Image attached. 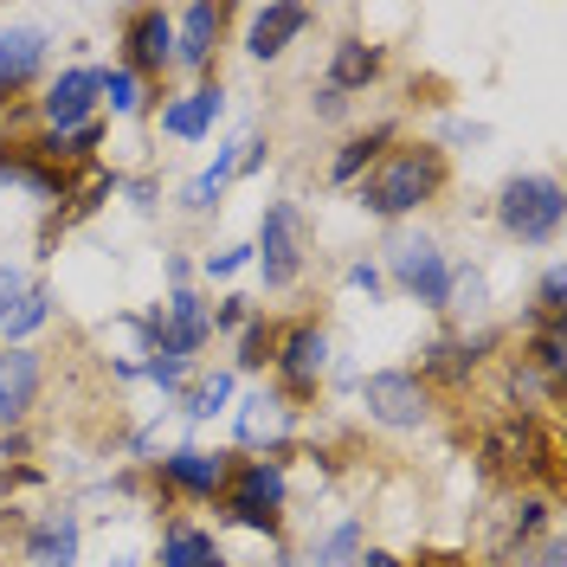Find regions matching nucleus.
Returning <instances> with one entry per match:
<instances>
[{
  "mask_svg": "<svg viewBox=\"0 0 567 567\" xmlns=\"http://www.w3.org/2000/svg\"><path fill=\"white\" fill-rule=\"evenodd\" d=\"M439 187H445V148L406 142V148H388L361 175V207L374 213V219H400V213H420Z\"/></svg>",
  "mask_w": 567,
  "mask_h": 567,
  "instance_id": "f257e3e1",
  "label": "nucleus"
},
{
  "mask_svg": "<svg viewBox=\"0 0 567 567\" xmlns=\"http://www.w3.org/2000/svg\"><path fill=\"white\" fill-rule=\"evenodd\" d=\"M561 219H567L561 181H548V175H509L503 181V194H496V226H503L516 246H548V239L561 233Z\"/></svg>",
  "mask_w": 567,
  "mask_h": 567,
  "instance_id": "f03ea898",
  "label": "nucleus"
},
{
  "mask_svg": "<svg viewBox=\"0 0 567 567\" xmlns=\"http://www.w3.org/2000/svg\"><path fill=\"white\" fill-rule=\"evenodd\" d=\"M284 496H290V484H284V471L271 458H251V464H239V471H226V509H233L239 529L278 535Z\"/></svg>",
  "mask_w": 567,
  "mask_h": 567,
  "instance_id": "7ed1b4c3",
  "label": "nucleus"
},
{
  "mask_svg": "<svg viewBox=\"0 0 567 567\" xmlns=\"http://www.w3.org/2000/svg\"><path fill=\"white\" fill-rule=\"evenodd\" d=\"M251 258L265 271V290H290V284L303 278V219H297L290 200L258 213V246H251Z\"/></svg>",
  "mask_w": 567,
  "mask_h": 567,
  "instance_id": "20e7f679",
  "label": "nucleus"
},
{
  "mask_svg": "<svg viewBox=\"0 0 567 567\" xmlns=\"http://www.w3.org/2000/svg\"><path fill=\"white\" fill-rule=\"evenodd\" d=\"M388 271L393 284L425 303V310H445V284H452V265H445V251L439 239H425V233H406V239H393L388 246Z\"/></svg>",
  "mask_w": 567,
  "mask_h": 567,
  "instance_id": "39448f33",
  "label": "nucleus"
},
{
  "mask_svg": "<svg viewBox=\"0 0 567 567\" xmlns=\"http://www.w3.org/2000/svg\"><path fill=\"white\" fill-rule=\"evenodd\" d=\"M361 406H368V420L388 425V432H413L425 420V381L406 374V368H381V374L361 381Z\"/></svg>",
  "mask_w": 567,
  "mask_h": 567,
  "instance_id": "423d86ee",
  "label": "nucleus"
},
{
  "mask_svg": "<svg viewBox=\"0 0 567 567\" xmlns=\"http://www.w3.org/2000/svg\"><path fill=\"white\" fill-rule=\"evenodd\" d=\"M271 368H278V381L290 393H317V381L329 374V336H322L317 322H290V329H278Z\"/></svg>",
  "mask_w": 567,
  "mask_h": 567,
  "instance_id": "0eeeda50",
  "label": "nucleus"
},
{
  "mask_svg": "<svg viewBox=\"0 0 567 567\" xmlns=\"http://www.w3.org/2000/svg\"><path fill=\"white\" fill-rule=\"evenodd\" d=\"M45 317H52V290L33 284L20 265H0V342L20 349Z\"/></svg>",
  "mask_w": 567,
  "mask_h": 567,
  "instance_id": "6e6552de",
  "label": "nucleus"
},
{
  "mask_svg": "<svg viewBox=\"0 0 567 567\" xmlns=\"http://www.w3.org/2000/svg\"><path fill=\"white\" fill-rule=\"evenodd\" d=\"M148 329H155V349L194 361V354L213 342V310L194 297V290H175V297H168V310H155V317H148Z\"/></svg>",
  "mask_w": 567,
  "mask_h": 567,
  "instance_id": "1a4fd4ad",
  "label": "nucleus"
},
{
  "mask_svg": "<svg viewBox=\"0 0 567 567\" xmlns=\"http://www.w3.org/2000/svg\"><path fill=\"white\" fill-rule=\"evenodd\" d=\"M45 123L59 130V136H71V130H84L91 123V110H97V71L78 65V71H59V84L45 91Z\"/></svg>",
  "mask_w": 567,
  "mask_h": 567,
  "instance_id": "9d476101",
  "label": "nucleus"
},
{
  "mask_svg": "<svg viewBox=\"0 0 567 567\" xmlns=\"http://www.w3.org/2000/svg\"><path fill=\"white\" fill-rule=\"evenodd\" d=\"M310 20H317V13H310V7H297V0H278V7H258V13H251V27H246V52H251V59H265V65H271V59H284V45H290V39L303 33Z\"/></svg>",
  "mask_w": 567,
  "mask_h": 567,
  "instance_id": "9b49d317",
  "label": "nucleus"
},
{
  "mask_svg": "<svg viewBox=\"0 0 567 567\" xmlns=\"http://www.w3.org/2000/svg\"><path fill=\"white\" fill-rule=\"evenodd\" d=\"M39 381H45V368L33 349H0V425H20L33 413Z\"/></svg>",
  "mask_w": 567,
  "mask_h": 567,
  "instance_id": "f8f14e48",
  "label": "nucleus"
},
{
  "mask_svg": "<svg viewBox=\"0 0 567 567\" xmlns=\"http://www.w3.org/2000/svg\"><path fill=\"white\" fill-rule=\"evenodd\" d=\"M123 45H130V65L136 71H168L175 65V20L162 7H142L123 27Z\"/></svg>",
  "mask_w": 567,
  "mask_h": 567,
  "instance_id": "ddd939ff",
  "label": "nucleus"
},
{
  "mask_svg": "<svg viewBox=\"0 0 567 567\" xmlns=\"http://www.w3.org/2000/svg\"><path fill=\"white\" fill-rule=\"evenodd\" d=\"M219 27H226V7H187L175 20V65L187 71H207L213 65V45H219Z\"/></svg>",
  "mask_w": 567,
  "mask_h": 567,
  "instance_id": "4468645a",
  "label": "nucleus"
},
{
  "mask_svg": "<svg viewBox=\"0 0 567 567\" xmlns=\"http://www.w3.org/2000/svg\"><path fill=\"white\" fill-rule=\"evenodd\" d=\"M45 45H52V39L39 33V27H13V33H0V104H7L20 84H33L39 78Z\"/></svg>",
  "mask_w": 567,
  "mask_h": 567,
  "instance_id": "2eb2a0df",
  "label": "nucleus"
},
{
  "mask_svg": "<svg viewBox=\"0 0 567 567\" xmlns=\"http://www.w3.org/2000/svg\"><path fill=\"white\" fill-rule=\"evenodd\" d=\"M290 439V400L284 393H251L246 406H239V445L246 452H271V445H284Z\"/></svg>",
  "mask_w": 567,
  "mask_h": 567,
  "instance_id": "dca6fc26",
  "label": "nucleus"
},
{
  "mask_svg": "<svg viewBox=\"0 0 567 567\" xmlns=\"http://www.w3.org/2000/svg\"><path fill=\"white\" fill-rule=\"evenodd\" d=\"M219 110H226V91L219 84H200V91H187V97H175V104L162 110V130L175 142H200L219 123Z\"/></svg>",
  "mask_w": 567,
  "mask_h": 567,
  "instance_id": "f3484780",
  "label": "nucleus"
},
{
  "mask_svg": "<svg viewBox=\"0 0 567 567\" xmlns=\"http://www.w3.org/2000/svg\"><path fill=\"white\" fill-rule=\"evenodd\" d=\"M162 477L187 496H213V491H226V458L219 452H200V445H181V452L162 458Z\"/></svg>",
  "mask_w": 567,
  "mask_h": 567,
  "instance_id": "a211bd4d",
  "label": "nucleus"
},
{
  "mask_svg": "<svg viewBox=\"0 0 567 567\" xmlns=\"http://www.w3.org/2000/svg\"><path fill=\"white\" fill-rule=\"evenodd\" d=\"M374 78H381V45H368V39H342V45L329 52V78H322V91L349 97V91H368Z\"/></svg>",
  "mask_w": 567,
  "mask_h": 567,
  "instance_id": "6ab92c4d",
  "label": "nucleus"
},
{
  "mask_svg": "<svg viewBox=\"0 0 567 567\" xmlns=\"http://www.w3.org/2000/svg\"><path fill=\"white\" fill-rule=\"evenodd\" d=\"M27 561L33 567H71L78 561V516H71V509H52L45 523H33V535H27Z\"/></svg>",
  "mask_w": 567,
  "mask_h": 567,
  "instance_id": "aec40b11",
  "label": "nucleus"
},
{
  "mask_svg": "<svg viewBox=\"0 0 567 567\" xmlns=\"http://www.w3.org/2000/svg\"><path fill=\"white\" fill-rule=\"evenodd\" d=\"M162 567H226V561H219V548H213L207 529L175 523V529L162 535Z\"/></svg>",
  "mask_w": 567,
  "mask_h": 567,
  "instance_id": "412c9836",
  "label": "nucleus"
},
{
  "mask_svg": "<svg viewBox=\"0 0 567 567\" xmlns=\"http://www.w3.org/2000/svg\"><path fill=\"white\" fill-rule=\"evenodd\" d=\"M381 148H388V130H368V136H349L342 148H336V162H329V181L336 187H349V181H361L374 162H381Z\"/></svg>",
  "mask_w": 567,
  "mask_h": 567,
  "instance_id": "4be33fe9",
  "label": "nucleus"
},
{
  "mask_svg": "<svg viewBox=\"0 0 567 567\" xmlns=\"http://www.w3.org/2000/svg\"><path fill=\"white\" fill-rule=\"evenodd\" d=\"M484 303H491V278L477 265H458L452 284H445V310L452 317H484Z\"/></svg>",
  "mask_w": 567,
  "mask_h": 567,
  "instance_id": "5701e85b",
  "label": "nucleus"
},
{
  "mask_svg": "<svg viewBox=\"0 0 567 567\" xmlns=\"http://www.w3.org/2000/svg\"><path fill=\"white\" fill-rule=\"evenodd\" d=\"M477 349H484V336H477V342H471V336H464V342H432V349H425V374H432V381H464V374L477 368Z\"/></svg>",
  "mask_w": 567,
  "mask_h": 567,
  "instance_id": "b1692460",
  "label": "nucleus"
},
{
  "mask_svg": "<svg viewBox=\"0 0 567 567\" xmlns=\"http://www.w3.org/2000/svg\"><path fill=\"white\" fill-rule=\"evenodd\" d=\"M361 523H336V529L322 535L317 548H310V567H361Z\"/></svg>",
  "mask_w": 567,
  "mask_h": 567,
  "instance_id": "393cba45",
  "label": "nucleus"
},
{
  "mask_svg": "<svg viewBox=\"0 0 567 567\" xmlns=\"http://www.w3.org/2000/svg\"><path fill=\"white\" fill-rule=\"evenodd\" d=\"M97 97L110 104V116H136V110H142V78L130 65L97 71Z\"/></svg>",
  "mask_w": 567,
  "mask_h": 567,
  "instance_id": "a878e982",
  "label": "nucleus"
},
{
  "mask_svg": "<svg viewBox=\"0 0 567 567\" xmlns=\"http://www.w3.org/2000/svg\"><path fill=\"white\" fill-rule=\"evenodd\" d=\"M561 361H567V336H561V322H542V336L529 342V368L542 374V381H561Z\"/></svg>",
  "mask_w": 567,
  "mask_h": 567,
  "instance_id": "bb28decb",
  "label": "nucleus"
},
{
  "mask_svg": "<svg viewBox=\"0 0 567 567\" xmlns=\"http://www.w3.org/2000/svg\"><path fill=\"white\" fill-rule=\"evenodd\" d=\"M226 400H233V374L219 368V374H207V381L187 388V420H213V413H226Z\"/></svg>",
  "mask_w": 567,
  "mask_h": 567,
  "instance_id": "cd10ccee",
  "label": "nucleus"
},
{
  "mask_svg": "<svg viewBox=\"0 0 567 567\" xmlns=\"http://www.w3.org/2000/svg\"><path fill=\"white\" fill-rule=\"evenodd\" d=\"M278 354V329L271 322H246V336H239V368H265Z\"/></svg>",
  "mask_w": 567,
  "mask_h": 567,
  "instance_id": "c85d7f7f",
  "label": "nucleus"
},
{
  "mask_svg": "<svg viewBox=\"0 0 567 567\" xmlns=\"http://www.w3.org/2000/svg\"><path fill=\"white\" fill-rule=\"evenodd\" d=\"M561 297H567V284H561V265H555V271H542V284H535L542 322H561Z\"/></svg>",
  "mask_w": 567,
  "mask_h": 567,
  "instance_id": "c756f323",
  "label": "nucleus"
},
{
  "mask_svg": "<svg viewBox=\"0 0 567 567\" xmlns=\"http://www.w3.org/2000/svg\"><path fill=\"white\" fill-rule=\"evenodd\" d=\"M219 194H226V181H219V175H200V181H187L181 207H187V213H207V207H219Z\"/></svg>",
  "mask_w": 567,
  "mask_h": 567,
  "instance_id": "7c9ffc66",
  "label": "nucleus"
},
{
  "mask_svg": "<svg viewBox=\"0 0 567 567\" xmlns=\"http://www.w3.org/2000/svg\"><path fill=\"white\" fill-rule=\"evenodd\" d=\"M251 265V246H219L207 251V278H233V271H246Z\"/></svg>",
  "mask_w": 567,
  "mask_h": 567,
  "instance_id": "2f4dec72",
  "label": "nucleus"
},
{
  "mask_svg": "<svg viewBox=\"0 0 567 567\" xmlns=\"http://www.w3.org/2000/svg\"><path fill=\"white\" fill-rule=\"evenodd\" d=\"M246 322H251V297H226L213 310V329H246Z\"/></svg>",
  "mask_w": 567,
  "mask_h": 567,
  "instance_id": "473e14b6",
  "label": "nucleus"
},
{
  "mask_svg": "<svg viewBox=\"0 0 567 567\" xmlns=\"http://www.w3.org/2000/svg\"><path fill=\"white\" fill-rule=\"evenodd\" d=\"M349 284L354 290H368V303L381 297V271H374V265H349Z\"/></svg>",
  "mask_w": 567,
  "mask_h": 567,
  "instance_id": "72a5a7b5",
  "label": "nucleus"
},
{
  "mask_svg": "<svg viewBox=\"0 0 567 567\" xmlns=\"http://www.w3.org/2000/svg\"><path fill=\"white\" fill-rule=\"evenodd\" d=\"M317 116H342V97L336 91H317Z\"/></svg>",
  "mask_w": 567,
  "mask_h": 567,
  "instance_id": "f704fd0d",
  "label": "nucleus"
},
{
  "mask_svg": "<svg viewBox=\"0 0 567 567\" xmlns=\"http://www.w3.org/2000/svg\"><path fill=\"white\" fill-rule=\"evenodd\" d=\"M535 567H561V542H548V555H542Z\"/></svg>",
  "mask_w": 567,
  "mask_h": 567,
  "instance_id": "c9c22d12",
  "label": "nucleus"
},
{
  "mask_svg": "<svg viewBox=\"0 0 567 567\" xmlns=\"http://www.w3.org/2000/svg\"><path fill=\"white\" fill-rule=\"evenodd\" d=\"M361 567H400L393 555H361Z\"/></svg>",
  "mask_w": 567,
  "mask_h": 567,
  "instance_id": "e433bc0d",
  "label": "nucleus"
},
{
  "mask_svg": "<svg viewBox=\"0 0 567 567\" xmlns=\"http://www.w3.org/2000/svg\"><path fill=\"white\" fill-rule=\"evenodd\" d=\"M110 567H142V561H136V555H116V561H110Z\"/></svg>",
  "mask_w": 567,
  "mask_h": 567,
  "instance_id": "4c0bfd02",
  "label": "nucleus"
},
{
  "mask_svg": "<svg viewBox=\"0 0 567 567\" xmlns=\"http://www.w3.org/2000/svg\"><path fill=\"white\" fill-rule=\"evenodd\" d=\"M420 567H458V561H420Z\"/></svg>",
  "mask_w": 567,
  "mask_h": 567,
  "instance_id": "58836bf2",
  "label": "nucleus"
}]
</instances>
